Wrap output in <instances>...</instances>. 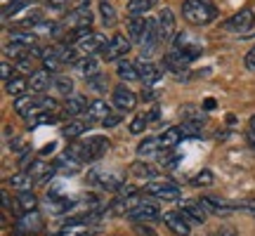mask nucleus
Segmentation results:
<instances>
[{
  "instance_id": "obj_29",
  "label": "nucleus",
  "mask_w": 255,
  "mask_h": 236,
  "mask_svg": "<svg viewBox=\"0 0 255 236\" xmlns=\"http://www.w3.org/2000/svg\"><path fill=\"white\" fill-rule=\"evenodd\" d=\"M114 111H111V107L107 104L104 100H95L90 104V109H88V123L90 120H104L107 116H111Z\"/></svg>"
},
{
  "instance_id": "obj_53",
  "label": "nucleus",
  "mask_w": 255,
  "mask_h": 236,
  "mask_svg": "<svg viewBox=\"0 0 255 236\" xmlns=\"http://www.w3.org/2000/svg\"><path fill=\"white\" fill-rule=\"evenodd\" d=\"M156 97V92L154 90H146V92H142V100H154Z\"/></svg>"
},
{
  "instance_id": "obj_36",
  "label": "nucleus",
  "mask_w": 255,
  "mask_h": 236,
  "mask_svg": "<svg viewBox=\"0 0 255 236\" xmlns=\"http://www.w3.org/2000/svg\"><path fill=\"white\" fill-rule=\"evenodd\" d=\"M33 182H36V180H33V177L24 170V173H14V175H12V177L7 180V184H12V189H19V194H21V191H31Z\"/></svg>"
},
{
  "instance_id": "obj_3",
  "label": "nucleus",
  "mask_w": 255,
  "mask_h": 236,
  "mask_svg": "<svg viewBox=\"0 0 255 236\" xmlns=\"http://www.w3.org/2000/svg\"><path fill=\"white\" fill-rule=\"evenodd\" d=\"M88 180L92 184H97L100 189L104 191H121L123 184H126V177L123 173H116V170H102V168H92L88 173Z\"/></svg>"
},
{
  "instance_id": "obj_37",
  "label": "nucleus",
  "mask_w": 255,
  "mask_h": 236,
  "mask_svg": "<svg viewBox=\"0 0 255 236\" xmlns=\"http://www.w3.org/2000/svg\"><path fill=\"white\" fill-rule=\"evenodd\" d=\"M154 5L156 0H128V12H130V17H142Z\"/></svg>"
},
{
  "instance_id": "obj_20",
  "label": "nucleus",
  "mask_w": 255,
  "mask_h": 236,
  "mask_svg": "<svg viewBox=\"0 0 255 236\" xmlns=\"http://www.w3.org/2000/svg\"><path fill=\"white\" fill-rule=\"evenodd\" d=\"M156 21H158V36H161V40H170L173 33H175V14H173V9L163 7Z\"/></svg>"
},
{
  "instance_id": "obj_16",
  "label": "nucleus",
  "mask_w": 255,
  "mask_h": 236,
  "mask_svg": "<svg viewBox=\"0 0 255 236\" xmlns=\"http://www.w3.org/2000/svg\"><path fill=\"white\" fill-rule=\"evenodd\" d=\"M130 220H137V222H154V220L161 218V210L156 203H149V201H142L137 208H132L128 213Z\"/></svg>"
},
{
  "instance_id": "obj_42",
  "label": "nucleus",
  "mask_w": 255,
  "mask_h": 236,
  "mask_svg": "<svg viewBox=\"0 0 255 236\" xmlns=\"http://www.w3.org/2000/svg\"><path fill=\"white\" fill-rule=\"evenodd\" d=\"M182 116H184V120H187V123H203V120H206V114L194 111V107H184Z\"/></svg>"
},
{
  "instance_id": "obj_39",
  "label": "nucleus",
  "mask_w": 255,
  "mask_h": 236,
  "mask_svg": "<svg viewBox=\"0 0 255 236\" xmlns=\"http://www.w3.org/2000/svg\"><path fill=\"white\" fill-rule=\"evenodd\" d=\"M85 130H88V123H85V120H69V123L62 127V135L73 139V137H81Z\"/></svg>"
},
{
  "instance_id": "obj_31",
  "label": "nucleus",
  "mask_w": 255,
  "mask_h": 236,
  "mask_svg": "<svg viewBox=\"0 0 255 236\" xmlns=\"http://www.w3.org/2000/svg\"><path fill=\"white\" fill-rule=\"evenodd\" d=\"M116 73H119L121 81H139V69H137V64L128 62V59H121L119 62V69H116Z\"/></svg>"
},
{
  "instance_id": "obj_24",
  "label": "nucleus",
  "mask_w": 255,
  "mask_h": 236,
  "mask_svg": "<svg viewBox=\"0 0 255 236\" xmlns=\"http://www.w3.org/2000/svg\"><path fill=\"white\" fill-rule=\"evenodd\" d=\"M137 69H139V78L144 83H158L161 78H163V71H161V66H156V64H151V62H137Z\"/></svg>"
},
{
  "instance_id": "obj_55",
  "label": "nucleus",
  "mask_w": 255,
  "mask_h": 236,
  "mask_svg": "<svg viewBox=\"0 0 255 236\" xmlns=\"http://www.w3.org/2000/svg\"><path fill=\"white\" fill-rule=\"evenodd\" d=\"M215 236H237V234H234V232H229V229H222V232L215 234Z\"/></svg>"
},
{
  "instance_id": "obj_5",
  "label": "nucleus",
  "mask_w": 255,
  "mask_h": 236,
  "mask_svg": "<svg viewBox=\"0 0 255 236\" xmlns=\"http://www.w3.org/2000/svg\"><path fill=\"white\" fill-rule=\"evenodd\" d=\"M146 194H151V196H156V199H163V201H177L180 196H182V189L177 187V184H173V182L168 180H154L149 182L144 187Z\"/></svg>"
},
{
  "instance_id": "obj_22",
  "label": "nucleus",
  "mask_w": 255,
  "mask_h": 236,
  "mask_svg": "<svg viewBox=\"0 0 255 236\" xmlns=\"http://www.w3.org/2000/svg\"><path fill=\"white\" fill-rule=\"evenodd\" d=\"M76 203L71 199H66V196H59V191H47V208L50 213H55V215H62L66 210H71Z\"/></svg>"
},
{
  "instance_id": "obj_38",
  "label": "nucleus",
  "mask_w": 255,
  "mask_h": 236,
  "mask_svg": "<svg viewBox=\"0 0 255 236\" xmlns=\"http://www.w3.org/2000/svg\"><path fill=\"white\" fill-rule=\"evenodd\" d=\"M158 139L156 137H146L144 142H139V146H137V156L139 158H149V156H156L158 154Z\"/></svg>"
},
{
  "instance_id": "obj_46",
  "label": "nucleus",
  "mask_w": 255,
  "mask_h": 236,
  "mask_svg": "<svg viewBox=\"0 0 255 236\" xmlns=\"http://www.w3.org/2000/svg\"><path fill=\"white\" fill-rule=\"evenodd\" d=\"M132 173H135L137 177H154V170H151L146 163H142V161L132 163Z\"/></svg>"
},
{
  "instance_id": "obj_56",
  "label": "nucleus",
  "mask_w": 255,
  "mask_h": 236,
  "mask_svg": "<svg viewBox=\"0 0 255 236\" xmlns=\"http://www.w3.org/2000/svg\"><path fill=\"white\" fill-rule=\"evenodd\" d=\"M248 127H251V135H255V116H251V123H248Z\"/></svg>"
},
{
  "instance_id": "obj_35",
  "label": "nucleus",
  "mask_w": 255,
  "mask_h": 236,
  "mask_svg": "<svg viewBox=\"0 0 255 236\" xmlns=\"http://www.w3.org/2000/svg\"><path fill=\"white\" fill-rule=\"evenodd\" d=\"M92 227L85 225V222H66L62 229H59V236H90Z\"/></svg>"
},
{
  "instance_id": "obj_15",
  "label": "nucleus",
  "mask_w": 255,
  "mask_h": 236,
  "mask_svg": "<svg viewBox=\"0 0 255 236\" xmlns=\"http://www.w3.org/2000/svg\"><path fill=\"white\" fill-rule=\"evenodd\" d=\"M40 102H43V95H26V97H19L14 102V111H17L19 116L24 118H31L40 114Z\"/></svg>"
},
{
  "instance_id": "obj_54",
  "label": "nucleus",
  "mask_w": 255,
  "mask_h": 236,
  "mask_svg": "<svg viewBox=\"0 0 255 236\" xmlns=\"http://www.w3.org/2000/svg\"><path fill=\"white\" fill-rule=\"evenodd\" d=\"M203 107H206V111L215 109V100H206V102H203Z\"/></svg>"
},
{
  "instance_id": "obj_40",
  "label": "nucleus",
  "mask_w": 255,
  "mask_h": 236,
  "mask_svg": "<svg viewBox=\"0 0 255 236\" xmlns=\"http://www.w3.org/2000/svg\"><path fill=\"white\" fill-rule=\"evenodd\" d=\"M59 114H50V111H40L36 116L28 118V127H36V125H50V123H57Z\"/></svg>"
},
{
  "instance_id": "obj_2",
  "label": "nucleus",
  "mask_w": 255,
  "mask_h": 236,
  "mask_svg": "<svg viewBox=\"0 0 255 236\" xmlns=\"http://www.w3.org/2000/svg\"><path fill=\"white\" fill-rule=\"evenodd\" d=\"M182 17L187 19L189 24L206 26L210 21H215L218 9H215V5L208 2V0H184L182 2Z\"/></svg>"
},
{
  "instance_id": "obj_6",
  "label": "nucleus",
  "mask_w": 255,
  "mask_h": 236,
  "mask_svg": "<svg viewBox=\"0 0 255 236\" xmlns=\"http://www.w3.org/2000/svg\"><path fill=\"white\" fill-rule=\"evenodd\" d=\"M163 222L175 236H189L191 232L189 218L184 215L182 210H168V213H163Z\"/></svg>"
},
{
  "instance_id": "obj_4",
  "label": "nucleus",
  "mask_w": 255,
  "mask_h": 236,
  "mask_svg": "<svg viewBox=\"0 0 255 236\" xmlns=\"http://www.w3.org/2000/svg\"><path fill=\"white\" fill-rule=\"evenodd\" d=\"M199 55H201L199 47H189V45L182 47V50H173V52H168V55L163 57V69L177 73V71H182L189 62H194Z\"/></svg>"
},
{
  "instance_id": "obj_41",
  "label": "nucleus",
  "mask_w": 255,
  "mask_h": 236,
  "mask_svg": "<svg viewBox=\"0 0 255 236\" xmlns=\"http://www.w3.org/2000/svg\"><path fill=\"white\" fill-rule=\"evenodd\" d=\"M88 88L95 92H107V88H109V76H107V73H97V76L88 78Z\"/></svg>"
},
{
  "instance_id": "obj_11",
  "label": "nucleus",
  "mask_w": 255,
  "mask_h": 236,
  "mask_svg": "<svg viewBox=\"0 0 255 236\" xmlns=\"http://www.w3.org/2000/svg\"><path fill=\"white\" fill-rule=\"evenodd\" d=\"M126 52H130V38L114 36L109 40V45L104 47L102 59H107V62H116V59H121V57H126Z\"/></svg>"
},
{
  "instance_id": "obj_27",
  "label": "nucleus",
  "mask_w": 255,
  "mask_h": 236,
  "mask_svg": "<svg viewBox=\"0 0 255 236\" xmlns=\"http://www.w3.org/2000/svg\"><path fill=\"white\" fill-rule=\"evenodd\" d=\"M182 213L189 218V222H206V208L201 206L199 201H184Z\"/></svg>"
},
{
  "instance_id": "obj_25",
  "label": "nucleus",
  "mask_w": 255,
  "mask_h": 236,
  "mask_svg": "<svg viewBox=\"0 0 255 236\" xmlns=\"http://www.w3.org/2000/svg\"><path fill=\"white\" fill-rule=\"evenodd\" d=\"M36 208H38V199L31 194V191H21L17 196V201H14V213H19V215L33 213Z\"/></svg>"
},
{
  "instance_id": "obj_50",
  "label": "nucleus",
  "mask_w": 255,
  "mask_h": 236,
  "mask_svg": "<svg viewBox=\"0 0 255 236\" xmlns=\"http://www.w3.org/2000/svg\"><path fill=\"white\" fill-rule=\"evenodd\" d=\"M121 118H123L121 114H111V116H107L104 120H102V125L104 127H116L121 123Z\"/></svg>"
},
{
  "instance_id": "obj_8",
  "label": "nucleus",
  "mask_w": 255,
  "mask_h": 236,
  "mask_svg": "<svg viewBox=\"0 0 255 236\" xmlns=\"http://www.w3.org/2000/svg\"><path fill=\"white\" fill-rule=\"evenodd\" d=\"M111 100H114V107L119 109V114H128V111H132L137 107V95L132 90H128L126 85L114 88V92H111Z\"/></svg>"
},
{
  "instance_id": "obj_47",
  "label": "nucleus",
  "mask_w": 255,
  "mask_h": 236,
  "mask_svg": "<svg viewBox=\"0 0 255 236\" xmlns=\"http://www.w3.org/2000/svg\"><path fill=\"white\" fill-rule=\"evenodd\" d=\"M234 210H241V213H248L255 218V199L253 201H239V203H232Z\"/></svg>"
},
{
  "instance_id": "obj_28",
  "label": "nucleus",
  "mask_w": 255,
  "mask_h": 236,
  "mask_svg": "<svg viewBox=\"0 0 255 236\" xmlns=\"http://www.w3.org/2000/svg\"><path fill=\"white\" fill-rule=\"evenodd\" d=\"M73 66H76V71H81L83 76H85V81L100 73V62H97L95 57H81V59L73 64Z\"/></svg>"
},
{
  "instance_id": "obj_48",
  "label": "nucleus",
  "mask_w": 255,
  "mask_h": 236,
  "mask_svg": "<svg viewBox=\"0 0 255 236\" xmlns=\"http://www.w3.org/2000/svg\"><path fill=\"white\" fill-rule=\"evenodd\" d=\"M14 69L21 71V73L36 71V69H33V62H31V57H21V59H17V62H14Z\"/></svg>"
},
{
  "instance_id": "obj_7",
  "label": "nucleus",
  "mask_w": 255,
  "mask_h": 236,
  "mask_svg": "<svg viewBox=\"0 0 255 236\" xmlns=\"http://www.w3.org/2000/svg\"><path fill=\"white\" fill-rule=\"evenodd\" d=\"M107 45H109V43H107V38L102 36V33H95V31H92L90 36L83 38V40H78L73 47H76L83 57H95V52H104V47Z\"/></svg>"
},
{
  "instance_id": "obj_44",
  "label": "nucleus",
  "mask_w": 255,
  "mask_h": 236,
  "mask_svg": "<svg viewBox=\"0 0 255 236\" xmlns=\"http://www.w3.org/2000/svg\"><path fill=\"white\" fill-rule=\"evenodd\" d=\"M213 180H215V177H213V173H210V170H201V173L191 180V184H194V187H210V184H213Z\"/></svg>"
},
{
  "instance_id": "obj_1",
  "label": "nucleus",
  "mask_w": 255,
  "mask_h": 236,
  "mask_svg": "<svg viewBox=\"0 0 255 236\" xmlns=\"http://www.w3.org/2000/svg\"><path fill=\"white\" fill-rule=\"evenodd\" d=\"M109 139L102 135H95V137H88V139H83V142H76L73 146H69V151H71L81 163H92V161H100L102 156L109 151Z\"/></svg>"
},
{
  "instance_id": "obj_17",
  "label": "nucleus",
  "mask_w": 255,
  "mask_h": 236,
  "mask_svg": "<svg viewBox=\"0 0 255 236\" xmlns=\"http://www.w3.org/2000/svg\"><path fill=\"white\" fill-rule=\"evenodd\" d=\"M253 24H255L253 12H251V9H241V12H237V14L227 21V28L237 31V33H246L248 28H253Z\"/></svg>"
},
{
  "instance_id": "obj_9",
  "label": "nucleus",
  "mask_w": 255,
  "mask_h": 236,
  "mask_svg": "<svg viewBox=\"0 0 255 236\" xmlns=\"http://www.w3.org/2000/svg\"><path fill=\"white\" fill-rule=\"evenodd\" d=\"M62 64H66V43L55 45V47H47L45 55H43V69L55 76Z\"/></svg>"
},
{
  "instance_id": "obj_10",
  "label": "nucleus",
  "mask_w": 255,
  "mask_h": 236,
  "mask_svg": "<svg viewBox=\"0 0 255 236\" xmlns=\"http://www.w3.org/2000/svg\"><path fill=\"white\" fill-rule=\"evenodd\" d=\"M161 43V36H158V21L156 19H149L146 21V31H144V38L139 43V50H142V59L144 57H151L156 52V45Z\"/></svg>"
},
{
  "instance_id": "obj_52",
  "label": "nucleus",
  "mask_w": 255,
  "mask_h": 236,
  "mask_svg": "<svg viewBox=\"0 0 255 236\" xmlns=\"http://www.w3.org/2000/svg\"><path fill=\"white\" fill-rule=\"evenodd\" d=\"M9 73H12V66H9L7 62H2V66H0V76H2V81L5 83L9 81Z\"/></svg>"
},
{
  "instance_id": "obj_43",
  "label": "nucleus",
  "mask_w": 255,
  "mask_h": 236,
  "mask_svg": "<svg viewBox=\"0 0 255 236\" xmlns=\"http://www.w3.org/2000/svg\"><path fill=\"white\" fill-rule=\"evenodd\" d=\"M180 130H182L184 137H201V135H203V127H201V123H187V120H184Z\"/></svg>"
},
{
  "instance_id": "obj_33",
  "label": "nucleus",
  "mask_w": 255,
  "mask_h": 236,
  "mask_svg": "<svg viewBox=\"0 0 255 236\" xmlns=\"http://www.w3.org/2000/svg\"><path fill=\"white\" fill-rule=\"evenodd\" d=\"M182 130L180 127H165L163 135L158 137V142H161V146L163 149H173V146H177L180 142H182Z\"/></svg>"
},
{
  "instance_id": "obj_30",
  "label": "nucleus",
  "mask_w": 255,
  "mask_h": 236,
  "mask_svg": "<svg viewBox=\"0 0 255 236\" xmlns=\"http://www.w3.org/2000/svg\"><path fill=\"white\" fill-rule=\"evenodd\" d=\"M100 14H102V24L107 28H114L119 24V17H116V7L111 5V0H100Z\"/></svg>"
},
{
  "instance_id": "obj_19",
  "label": "nucleus",
  "mask_w": 255,
  "mask_h": 236,
  "mask_svg": "<svg viewBox=\"0 0 255 236\" xmlns=\"http://www.w3.org/2000/svg\"><path fill=\"white\" fill-rule=\"evenodd\" d=\"M92 102H88V97H83V95H71L69 100L64 102V114L69 118H76L81 116V114H88Z\"/></svg>"
},
{
  "instance_id": "obj_26",
  "label": "nucleus",
  "mask_w": 255,
  "mask_h": 236,
  "mask_svg": "<svg viewBox=\"0 0 255 236\" xmlns=\"http://www.w3.org/2000/svg\"><path fill=\"white\" fill-rule=\"evenodd\" d=\"M52 88H55L62 97H66V100H69L71 95H76V92H73V78L66 76V73H55V76H52Z\"/></svg>"
},
{
  "instance_id": "obj_12",
  "label": "nucleus",
  "mask_w": 255,
  "mask_h": 236,
  "mask_svg": "<svg viewBox=\"0 0 255 236\" xmlns=\"http://www.w3.org/2000/svg\"><path fill=\"white\" fill-rule=\"evenodd\" d=\"M14 229L21 232V234H26V236H36L38 232L43 229V218H40V213L33 210V213H24V215H19Z\"/></svg>"
},
{
  "instance_id": "obj_32",
  "label": "nucleus",
  "mask_w": 255,
  "mask_h": 236,
  "mask_svg": "<svg viewBox=\"0 0 255 236\" xmlns=\"http://www.w3.org/2000/svg\"><path fill=\"white\" fill-rule=\"evenodd\" d=\"M28 90V81L26 78H21V76H14V78H9L5 83V92H7L9 97H24V92Z\"/></svg>"
},
{
  "instance_id": "obj_18",
  "label": "nucleus",
  "mask_w": 255,
  "mask_h": 236,
  "mask_svg": "<svg viewBox=\"0 0 255 236\" xmlns=\"http://www.w3.org/2000/svg\"><path fill=\"white\" fill-rule=\"evenodd\" d=\"M52 85V73L40 69V71H33L31 73V81H28V90L33 95H45V90H50Z\"/></svg>"
},
{
  "instance_id": "obj_49",
  "label": "nucleus",
  "mask_w": 255,
  "mask_h": 236,
  "mask_svg": "<svg viewBox=\"0 0 255 236\" xmlns=\"http://www.w3.org/2000/svg\"><path fill=\"white\" fill-rule=\"evenodd\" d=\"M146 120H149L146 116H137V118H132V123H130V132H132V135H139V132H142V130L146 127Z\"/></svg>"
},
{
  "instance_id": "obj_23",
  "label": "nucleus",
  "mask_w": 255,
  "mask_h": 236,
  "mask_svg": "<svg viewBox=\"0 0 255 236\" xmlns=\"http://www.w3.org/2000/svg\"><path fill=\"white\" fill-rule=\"evenodd\" d=\"M199 203L206 208V213H213V215H220V218H225V215H229V213H234L232 203H227V201H220V199H210V196H206V199H201Z\"/></svg>"
},
{
  "instance_id": "obj_34",
  "label": "nucleus",
  "mask_w": 255,
  "mask_h": 236,
  "mask_svg": "<svg viewBox=\"0 0 255 236\" xmlns=\"http://www.w3.org/2000/svg\"><path fill=\"white\" fill-rule=\"evenodd\" d=\"M36 38L38 36L33 31H14V33L9 36V43L24 47V50H31V47H36Z\"/></svg>"
},
{
  "instance_id": "obj_21",
  "label": "nucleus",
  "mask_w": 255,
  "mask_h": 236,
  "mask_svg": "<svg viewBox=\"0 0 255 236\" xmlns=\"http://www.w3.org/2000/svg\"><path fill=\"white\" fill-rule=\"evenodd\" d=\"M146 21H149V19H144V17H128L126 28H128L130 43H142L144 31H146Z\"/></svg>"
},
{
  "instance_id": "obj_13",
  "label": "nucleus",
  "mask_w": 255,
  "mask_h": 236,
  "mask_svg": "<svg viewBox=\"0 0 255 236\" xmlns=\"http://www.w3.org/2000/svg\"><path fill=\"white\" fill-rule=\"evenodd\" d=\"M92 24V12L90 7H78V9H71L66 17H64L62 26L71 28V31H76V28H90Z\"/></svg>"
},
{
  "instance_id": "obj_51",
  "label": "nucleus",
  "mask_w": 255,
  "mask_h": 236,
  "mask_svg": "<svg viewBox=\"0 0 255 236\" xmlns=\"http://www.w3.org/2000/svg\"><path fill=\"white\" fill-rule=\"evenodd\" d=\"M246 69L248 71H255V47H251L246 52Z\"/></svg>"
},
{
  "instance_id": "obj_45",
  "label": "nucleus",
  "mask_w": 255,
  "mask_h": 236,
  "mask_svg": "<svg viewBox=\"0 0 255 236\" xmlns=\"http://www.w3.org/2000/svg\"><path fill=\"white\" fill-rule=\"evenodd\" d=\"M45 5L55 12H66V9H73V0H45Z\"/></svg>"
},
{
  "instance_id": "obj_14",
  "label": "nucleus",
  "mask_w": 255,
  "mask_h": 236,
  "mask_svg": "<svg viewBox=\"0 0 255 236\" xmlns=\"http://www.w3.org/2000/svg\"><path fill=\"white\" fill-rule=\"evenodd\" d=\"M12 21L17 24V26H24V28H36L40 21H45L43 19V9L38 7V5H31V7H24L19 14H14L12 17Z\"/></svg>"
}]
</instances>
